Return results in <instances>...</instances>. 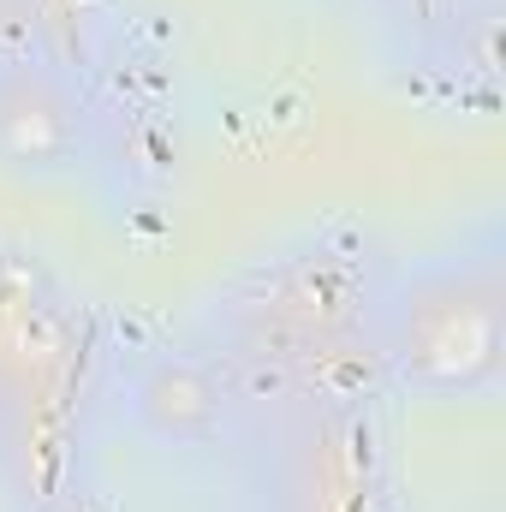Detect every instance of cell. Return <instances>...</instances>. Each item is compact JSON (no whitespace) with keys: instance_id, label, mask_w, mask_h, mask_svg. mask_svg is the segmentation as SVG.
<instances>
[{"instance_id":"5b68a950","label":"cell","mask_w":506,"mask_h":512,"mask_svg":"<svg viewBox=\"0 0 506 512\" xmlns=\"http://www.w3.org/2000/svg\"><path fill=\"white\" fill-rule=\"evenodd\" d=\"M18 18H24V0H0V54H6V42L18 36Z\"/></svg>"},{"instance_id":"277c9868","label":"cell","mask_w":506,"mask_h":512,"mask_svg":"<svg viewBox=\"0 0 506 512\" xmlns=\"http://www.w3.org/2000/svg\"><path fill=\"white\" fill-rule=\"evenodd\" d=\"M131 417H137L155 441L191 447V441H209V435L227 423V387L215 382L209 364L161 352V358H149V364L131 376Z\"/></svg>"},{"instance_id":"7a4b0ae2","label":"cell","mask_w":506,"mask_h":512,"mask_svg":"<svg viewBox=\"0 0 506 512\" xmlns=\"http://www.w3.org/2000/svg\"><path fill=\"white\" fill-rule=\"evenodd\" d=\"M370 268L346 251H298L262 268L233 304L239 346L251 358L310 364L322 352L358 346L370 328Z\"/></svg>"},{"instance_id":"3957f363","label":"cell","mask_w":506,"mask_h":512,"mask_svg":"<svg viewBox=\"0 0 506 512\" xmlns=\"http://www.w3.org/2000/svg\"><path fill=\"white\" fill-rule=\"evenodd\" d=\"M90 102L66 66L30 48L0 54V173L60 179L90 155Z\"/></svg>"},{"instance_id":"6da1fadb","label":"cell","mask_w":506,"mask_h":512,"mask_svg":"<svg viewBox=\"0 0 506 512\" xmlns=\"http://www.w3.org/2000/svg\"><path fill=\"white\" fill-rule=\"evenodd\" d=\"M381 364L429 399H471L501 382L506 364V286L501 268L435 262L417 268L381 304Z\"/></svg>"}]
</instances>
